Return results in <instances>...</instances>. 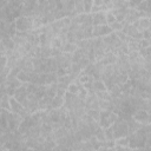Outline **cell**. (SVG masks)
Here are the masks:
<instances>
[{
  "label": "cell",
  "mask_w": 151,
  "mask_h": 151,
  "mask_svg": "<svg viewBox=\"0 0 151 151\" xmlns=\"http://www.w3.org/2000/svg\"><path fill=\"white\" fill-rule=\"evenodd\" d=\"M147 133L144 129H139L138 131L129 134V146L130 149H145Z\"/></svg>",
  "instance_id": "1"
},
{
  "label": "cell",
  "mask_w": 151,
  "mask_h": 151,
  "mask_svg": "<svg viewBox=\"0 0 151 151\" xmlns=\"http://www.w3.org/2000/svg\"><path fill=\"white\" fill-rule=\"evenodd\" d=\"M111 131L113 134V139L124 137V136H129V125H127V120L119 117L111 126Z\"/></svg>",
  "instance_id": "2"
},
{
  "label": "cell",
  "mask_w": 151,
  "mask_h": 151,
  "mask_svg": "<svg viewBox=\"0 0 151 151\" xmlns=\"http://www.w3.org/2000/svg\"><path fill=\"white\" fill-rule=\"evenodd\" d=\"M33 17L31 15H20L14 20L17 32H28L34 28L33 26Z\"/></svg>",
  "instance_id": "3"
},
{
  "label": "cell",
  "mask_w": 151,
  "mask_h": 151,
  "mask_svg": "<svg viewBox=\"0 0 151 151\" xmlns=\"http://www.w3.org/2000/svg\"><path fill=\"white\" fill-rule=\"evenodd\" d=\"M64 98H65V104H64V106H66V109H67L68 111H73V110H76V109H79V107L85 106V100H84V99L79 98L77 94H73V93H71V92H68V91L65 93Z\"/></svg>",
  "instance_id": "4"
},
{
  "label": "cell",
  "mask_w": 151,
  "mask_h": 151,
  "mask_svg": "<svg viewBox=\"0 0 151 151\" xmlns=\"http://www.w3.org/2000/svg\"><path fill=\"white\" fill-rule=\"evenodd\" d=\"M119 118L118 113L111 111V110H104L100 111V119H99V125L104 129L110 127L117 119Z\"/></svg>",
  "instance_id": "5"
},
{
  "label": "cell",
  "mask_w": 151,
  "mask_h": 151,
  "mask_svg": "<svg viewBox=\"0 0 151 151\" xmlns=\"http://www.w3.org/2000/svg\"><path fill=\"white\" fill-rule=\"evenodd\" d=\"M7 119H8V130L15 131V130L19 129V126H20V124H21L24 117L8 110V111H7Z\"/></svg>",
  "instance_id": "6"
},
{
  "label": "cell",
  "mask_w": 151,
  "mask_h": 151,
  "mask_svg": "<svg viewBox=\"0 0 151 151\" xmlns=\"http://www.w3.org/2000/svg\"><path fill=\"white\" fill-rule=\"evenodd\" d=\"M85 106H86L87 110L99 109V98H98V96L94 91L88 90V93L85 98Z\"/></svg>",
  "instance_id": "7"
},
{
  "label": "cell",
  "mask_w": 151,
  "mask_h": 151,
  "mask_svg": "<svg viewBox=\"0 0 151 151\" xmlns=\"http://www.w3.org/2000/svg\"><path fill=\"white\" fill-rule=\"evenodd\" d=\"M112 28L110 27V25L104 24V25H96L93 26V31H92V35L93 37H105L110 33H112Z\"/></svg>",
  "instance_id": "8"
},
{
  "label": "cell",
  "mask_w": 151,
  "mask_h": 151,
  "mask_svg": "<svg viewBox=\"0 0 151 151\" xmlns=\"http://www.w3.org/2000/svg\"><path fill=\"white\" fill-rule=\"evenodd\" d=\"M27 96H28V91H27V83H24L20 87H18L17 90H15V93H14V98L18 100V101H20L21 104L25 101V99L27 98Z\"/></svg>",
  "instance_id": "9"
},
{
  "label": "cell",
  "mask_w": 151,
  "mask_h": 151,
  "mask_svg": "<svg viewBox=\"0 0 151 151\" xmlns=\"http://www.w3.org/2000/svg\"><path fill=\"white\" fill-rule=\"evenodd\" d=\"M136 120H138V122H140L142 124H149L150 123V113L146 111V110H137L134 113H133V116H132Z\"/></svg>",
  "instance_id": "10"
},
{
  "label": "cell",
  "mask_w": 151,
  "mask_h": 151,
  "mask_svg": "<svg viewBox=\"0 0 151 151\" xmlns=\"http://www.w3.org/2000/svg\"><path fill=\"white\" fill-rule=\"evenodd\" d=\"M92 14V24L93 26L96 25H104L106 22V11L97 12V13H91Z\"/></svg>",
  "instance_id": "11"
},
{
  "label": "cell",
  "mask_w": 151,
  "mask_h": 151,
  "mask_svg": "<svg viewBox=\"0 0 151 151\" xmlns=\"http://www.w3.org/2000/svg\"><path fill=\"white\" fill-rule=\"evenodd\" d=\"M133 25L138 28V31L143 32L144 29H149L150 28V25H151V21H150V18H146V17H142L139 19H137Z\"/></svg>",
  "instance_id": "12"
},
{
  "label": "cell",
  "mask_w": 151,
  "mask_h": 151,
  "mask_svg": "<svg viewBox=\"0 0 151 151\" xmlns=\"http://www.w3.org/2000/svg\"><path fill=\"white\" fill-rule=\"evenodd\" d=\"M52 99L51 97L48 96H44L39 99V110H42V111H47V110H51L52 109Z\"/></svg>",
  "instance_id": "13"
},
{
  "label": "cell",
  "mask_w": 151,
  "mask_h": 151,
  "mask_svg": "<svg viewBox=\"0 0 151 151\" xmlns=\"http://www.w3.org/2000/svg\"><path fill=\"white\" fill-rule=\"evenodd\" d=\"M127 125H129V134H130V133H133V132L138 131L139 129H142L144 124H142L140 122H138V120H136L133 117H131V118L127 120Z\"/></svg>",
  "instance_id": "14"
},
{
  "label": "cell",
  "mask_w": 151,
  "mask_h": 151,
  "mask_svg": "<svg viewBox=\"0 0 151 151\" xmlns=\"http://www.w3.org/2000/svg\"><path fill=\"white\" fill-rule=\"evenodd\" d=\"M116 60H117V55L113 54L112 52H107V53H105L104 57L99 60V63L103 64L104 66H106V65H110V64H114Z\"/></svg>",
  "instance_id": "15"
},
{
  "label": "cell",
  "mask_w": 151,
  "mask_h": 151,
  "mask_svg": "<svg viewBox=\"0 0 151 151\" xmlns=\"http://www.w3.org/2000/svg\"><path fill=\"white\" fill-rule=\"evenodd\" d=\"M91 90L94 91V92H100V91H105V90H107V87H106L105 83H104L101 79H94L93 83H92V87H91Z\"/></svg>",
  "instance_id": "16"
},
{
  "label": "cell",
  "mask_w": 151,
  "mask_h": 151,
  "mask_svg": "<svg viewBox=\"0 0 151 151\" xmlns=\"http://www.w3.org/2000/svg\"><path fill=\"white\" fill-rule=\"evenodd\" d=\"M127 9L129 8H114V9H111V12L116 15V18H117L118 21H124L125 20V17L127 14Z\"/></svg>",
  "instance_id": "17"
},
{
  "label": "cell",
  "mask_w": 151,
  "mask_h": 151,
  "mask_svg": "<svg viewBox=\"0 0 151 151\" xmlns=\"http://www.w3.org/2000/svg\"><path fill=\"white\" fill-rule=\"evenodd\" d=\"M0 104H1V109H6L11 111V96L8 93H2Z\"/></svg>",
  "instance_id": "18"
},
{
  "label": "cell",
  "mask_w": 151,
  "mask_h": 151,
  "mask_svg": "<svg viewBox=\"0 0 151 151\" xmlns=\"http://www.w3.org/2000/svg\"><path fill=\"white\" fill-rule=\"evenodd\" d=\"M136 8L140 12H145V13L151 14V0H143Z\"/></svg>",
  "instance_id": "19"
},
{
  "label": "cell",
  "mask_w": 151,
  "mask_h": 151,
  "mask_svg": "<svg viewBox=\"0 0 151 151\" xmlns=\"http://www.w3.org/2000/svg\"><path fill=\"white\" fill-rule=\"evenodd\" d=\"M140 41H142V39H133V38H131V40L127 42L129 44V50L130 51H139L142 48Z\"/></svg>",
  "instance_id": "20"
},
{
  "label": "cell",
  "mask_w": 151,
  "mask_h": 151,
  "mask_svg": "<svg viewBox=\"0 0 151 151\" xmlns=\"http://www.w3.org/2000/svg\"><path fill=\"white\" fill-rule=\"evenodd\" d=\"M77 50H78V45L74 42H65L63 44V47H61V51L67 53H74Z\"/></svg>",
  "instance_id": "21"
},
{
  "label": "cell",
  "mask_w": 151,
  "mask_h": 151,
  "mask_svg": "<svg viewBox=\"0 0 151 151\" xmlns=\"http://www.w3.org/2000/svg\"><path fill=\"white\" fill-rule=\"evenodd\" d=\"M65 104V98L61 97V96H55L53 99H52V109H59L61 106H64Z\"/></svg>",
  "instance_id": "22"
},
{
  "label": "cell",
  "mask_w": 151,
  "mask_h": 151,
  "mask_svg": "<svg viewBox=\"0 0 151 151\" xmlns=\"http://www.w3.org/2000/svg\"><path fill=\"white\" fill-rule=\"evenodd\" d=\"M114 143L117 145L123 146L124 149H130V146H129V136H124V137L117 138V139H114Z\"/></svg>",
  "instance_id": "23"
},
{
  "label": "cell",
  "mask_w": 151,
  "mask_h": 151,
  "mask_svg": "<svg viewBox=\"0 0 151 151\" xmlns=\"http://www.w3.org/2000/svg\"><path fill=\"white\" fill-rule=\"evenodd\" d=\"M58 81V74L57 72H48L46 73V85H51L53 83Z\"/></svg>",
  "instance_id": "24"
},
{
  "label": "cell",
  "mask_w": 151,
  "mask_h": 151,
  "mask_svg": "<svg viewBox=\"0 0 151 151\" xmlns=\"http://www.w3.org/2000/svg\"><path fill=\"white\" fill-rule=\"evenodd\" d=\"M125 24H126V21H125V20H124V21H118V20H116L114 22H112V24L110 25V27L112 28V31H113V32L123 31V28H124Z\"/></svg>",
  "instance_id": "25"
},
{
  "label": "cell",
  "mask_w": 151,
  "mask_h": 151,
  "mask_svg": "<svg viewBox=\"0 0 151 151\" xmlns=\"http://www.w3.org/2000/svg\"><path fill=\"white\" fill-rule=\"evenodd\" d=\"M99 110H111L112 111V104L111 100H105V99H99Z\"/></svg>",
  "instance_id": "26"
},
{
  "label": "cell",
  "mask_w": 151,
  "mask_h": 151,
  "mask_svg": "<svg viewBox=\"0 0 151 151\" xmlns=\"http://www.w3.org/2000/svg\"><path fill=\"white\" fill-rule=\"evenodd\" d=\"M94 136L97 137V139H98L99 142H104V140H106L105 130H104V127H101V126H99V127H98V130L94 132Z\"/></svg>",
  "instance_id": "27"
},
{
  "label": "cell",
  "mask_w": 151,
  "mask_h": 151,
  "mask_svg": "<svg viewBox=\"0 0 151 151\" xmlns=\"http://www.w3.org/2000/svg\"><path fill=\"white\" fill-rule=\"evenodd\" d=\"M40 54L42 58H50L52 57V47L51 46H41Z\"/></svg>",
  "instance_id": "28"
},
{
  "label": "cell",
  "mask_w": 151,
  "mask_h": 151,
  "mask_svg": "<svg viewBox=\"0 0 151 151\" xmlns=\"http://www.w3.org/2000/svg\"><path fill=\"white\" fill-rule=\"evenodd\" d=\"M87 114H88L91 118H93L94 120H97V122H99V119H100V110H99V109L87 110Z\"/></svg>",
  "instance_id": "29"
},
{
  "label": "cell",
  "mask_w": 151,
  "mask_h": 151,
  "mask_svg": "<svg viewBox=\"0 0 151 151\" xmlns=\"http://www.w3.org/2000/svg\"><path fill=\"white\" fill-rule=\"evenodd\" d=\"M116 20H117L116 15H114L111 11H106V22H107V25H111V24L114 22Z\"/></svg>",
  "instance_id": "30"
},
{
  "label": "cell",
  "mask_w": 151,
  "mask_h": 151,
  "mask_svg": "<svg viewBox=\"0 0 151 151\" xmlns=\"http://www.w3.org/2000/svg\"><path fill=\"white\" fill-rule=\"evenodd\" d=\"M83 1H84L85 13H91V8L93 6V0H83Z\"/></svg>",
  "instance_id": "31"
},
{
  "label": "cell",
  "mask_w": 151,
  "mask_h": 151,
  "mask_svg": "<svg viewBox=\"0 0 151 151\" xmlns=\"http://www.w3.org/2000/svg\"><path fill=\"white\" fill-rule=\"evenodd\" d=\"M145 149H151V133L147 134V138H146V145H145Z\"/></svg>",
  "instance_id": "32"
},
{
  "label": "cell",
  "mask_w": 151,
  "mask_h": 151,
  "mask_svg": "<svg viewBox=\"0 0 151 151\" xmlns=\"http://www.w3.org/2000/svg\"><path fill=\"white\" fill-rule=\"evenodd\" d=\"M93 5L94 6H103L105 4H104V0H93Z\"/></svg>",
  "instance_id": "33"
},
{
  "label": "cell",
  "mask_w": 151,
  "mask_h": 151,
  "mask_svg": "<svg viewBox=\"0 0 151 151\" xmlns=\"http://www.w3.org/2000/svg\"><path fill=\"white\" fill-rule=\"evenodd\" d=\"M126 1H131V0H126Z\"/></svg>",
  "instance_id": "34"
}]
</instances>
